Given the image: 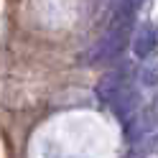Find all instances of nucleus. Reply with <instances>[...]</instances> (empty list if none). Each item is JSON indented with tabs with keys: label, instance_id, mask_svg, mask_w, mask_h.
Instances as JSON below:
<instances>
[{
	"label": "nucleus",
	"instance_id": "obj_7",
	"mask_svg": "<svg viewBox=\"0 0 158 158\" xmlns=\"http://www.w3.org/2000/svg\"><path fill=\"white\" fill-rule=\"evenodd\" d=\"M130 158H143V156H140V153H133V156H130Z\"/></svg>",
	"mask_w": 158,
	"mask_h": 158
},
{
	"label": "nucleus",
	"instance_id": "obj_1",
	"mask_svg": "<svg viewBox=\"0 0 158 158\" xmlns=\"http://www.w3.org/2000/svg\"><path fill=\"white\" fill-rule=\"evenodd\" d=\"M130 28H133V18L117 15V13H115L110 31H107L100 41L92 46V51L87 54V61L97 64V61H110V59H115V56L125 48L127 36H130Z\"/></svg>",
	"mask_w": 158,
	"mask_h": 158
},
{
	"label": "nucleus",
	"instance_id": "obj_3",
	"mask_svg": "<svg viewBox=\"0 0 158 158\" xmlns=\"http://www.w3.org/2000/svg\"><path fill=\"white\" fill-rule=\"evenodd\" d=\"M112 105V112L120 117L123 123H130L133 117L138 115V107H140V94H138V89L133 84H127L125 89L117 92V97L110 102Z\"/></svg>",
	"mask_w": 158,
	"mask_h": 158
},
{
	"label": "nucleus",
	"instance_id": "obj_6",
	"mask_svg": "<svg viewBox=\"0 0 158 158\" xmlns=\"http://www.w3.org/2000/svg\"><path fill=\"white\" fill-rule=\"evenodd\" d=\"M133 3H135V5H138V8H140V3H145V0H133Z\"/></svg>",
	"mask_w": 158,
	"mask_h": 158
},
{
	"label": "nucleus",
	"instance_id": "obj_4",
	"mask_svg": "<svg viewBox=\"0 0 158 158\" xmlns=\"http://www.w3.org/2000/svg\"><path fill=\"white\" fill-rule=\"evenodd\" d=\"M156 44H158L156 28L153 26H143L140 31L135 33V38H133V54L138 59H145V56H151L156 51Z\"/></svg>",
	"mask_w": 158,
	"mask_h": 158
},
{
	"label": "nucleus",
	"instance_id": "obj_2",
	"mask_svg": "<svg viewBox=\"0 0 158 158\" xmlns=\"http://www.w3.org/2000/svg\"><path fill=\"white\" fill-rule=\"evenodd\" d=\"M127 84H130V66H120V69H115V72H107L100 79V84H97V97L110 105L117 97V92L125 89Z\"/></svg>",
	"mask_w": 158,
	"mask_h": 158
},
{
	"label": "nucleus",
	"instance_id": "obj_5",
	"mask_svg": "<svg viewBox=\"0 0 158 158\" xmlns=\"http://www.w3.org/2000/svg\"><path fill=\"white\" fill-rule=\"evenodd\" d=\"M140 82L145 87H156L158 84V64H145L140 72Z\"/></svg>",
	"mask_w": 158,
	"mask_h": 158
}]
</instances>
